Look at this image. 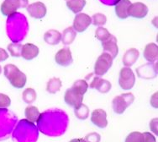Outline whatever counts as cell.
Masks as SVG:
<instances>
[{"mask_svg": "<svg viewBox=\"0 0 158 142\" xmlns=\"http://www.w3.org/2000/svg\"><path fill=\"white\" fill-rule=\"evenodd\" d=\"M7 29L9 38L14 42H19L27 34V20L22 14L15 13L9 16L7 21Z\"/></svg>", "mask_w": 158, "mask_h": 142, "instance_id": "6da1fadb", "label": "cell"}, {"mask_svg": "<svg viewBox=\"0 0 158 142\" xmlns=\"http://www.w3.org/2000/svg\"><path fill=\"white\" fill-rule=\"evenodd\" d=\"M88 84L85 80H76L73 86L67 89L64 95V101L67 105L76 108L83 101V95L87 92Z\"/></svg>", "mask_w": 158, "mask_h": 142, "instance_id": "7a4b0ae2", "label": "cell"}, {"mask_svg": "<svg viewBox=\"0 0 158 142\" xmlns=\"http://www.w3.org/2000/svg\"><path fill=\"white\" fill-rule=\"evenodd\" d=\"M3 70L4 76L9 80L13 87L18 89H21L25 86L27 80L26 75L22 71L19 70L15 65L11 64H6L4 66Z\"/></svg>", "mask_w": 158, "mask_h": 142, "instance_id": "3957f363", "label": "cell"}, {"mask_svg": "<svg viewBox=\"0 0 158 142\" xmlns=\"http://www.w3.org/2000/svg\"><path fill=\"white\" fill-rule=\"evenodd\" d=\"M134 100L135 96L132 93H123L113 99V109L117 114H122L126 110V108L133 103Z\"/></svg>", "mask_w": 158, "mask_h": 142, "instance_id": "277c9868", "label": "cell"}, {"mask_svg": "<svg viewBox=\"0 0 158 142\" xmlns=\"http://www.w3.org/2000/svg\"><path fill=\"white\" fill-rule=\"evenodd\" d=\"M113 58L107 53H103L98 58L94 65V73L98 76H103L111 68Z\"/></svg>", "mask_w": 158, "mask_h": 142, "instance_id": "5b68a950", "label": "cell"}, {"mask_svg": "<svg viewBox=\"0 0 158 142\" xmlns=\"http://www.w3.org/2000/svg\"><path fill=\"white\" fill-rule=\"evenodd\" d=\"M28 0H4L1 4V12L3 16H10L15 14L19 8H26Z\"/></svg>", "mask_w": 158, "mask_h": 142, "instance_id": "8992f818", "label": "cell"}, {"mask_svg": "<svg viewBox=\"0 0 158 142\" xmlns=\"http://www.w3.org/2000/svg\"><path fill=\"white\" fill-rule=\"evenodd\" d=\"M135 82V76L131 68L125 67L122 68L119 72V78H118V84L119 87L123 90L129 91L133 88Z\"/></svg>", "mask_w": 158, "mask_h": 142, "instance_id": "52a82bcc", "label": "cell"}, {"mask_svg": "<svg viewBox=\"0 0 158 142\" xmlns=\"http://www.w3.org/2000/svg\"><path fill=\"white\" fill-rule=\"evenodd\" d=\"M92 24V18L84 13H78L74 18L73 28L76 32H83Z\"/></svg>", "mask_w": 158, "mask_h": 142, "instance_id": "ba28073f", "label": "cell"}, {"mask_svg": "<svg viewBox=\"0 0 158 142\" xmlns=\"http://www.w3.org/2000/svg\"><path fill=\"white\" fill-rule=\"evenodd\" d=\"M148 14V7L141 2L131 3L128 9V16L136 19H143Z\"/></svg>", "mask_w": 158, "mask_h": 142, "instance_id": "9c48e42d", "label": "cell"}, {"mask_svg": "<svg viewBox=\"0 0 158 142\" xmlns=\"http://www.w3.org/2000/svg\"><path fill=\"white\" fill-rule=\"evenodd\" d=\"M137 74L142 79H153L157 74V63H149L136 69Z\"/></svg>", "mask_w": 158, "mask_h": 142, "instance_id": "30bf717a", "label": "cell"}, {"mask_svg": "<svg viewBox=\"0 0 158 142\" xmlns=\"http://www.w3.org/2000/svg\"><path fill=\"white\" fill-rule=\"evenodd\" d=\"M29 15L35 19H42L46 15V7L42 2H35V3L29 4L26 7Z\"/></svg>", "mask_w": 158, "mask_h": 142, "instance_id": "8fae6325", "label": "cell"}, {"mask_svg": "<svg viewBox=\"0 0 158 142\" xmlns=\"http://www.w3.org/2000/svg\"><path fill=\"white\" fill-rule=\"evenodd\" d=\"M56 63L61 66L67 67L73 63V55L69 47H63L56 53Z\"/></svg>", "mask_w": 158, "mask_h": 142, "instance_id": "7c38bea8", "label": "cell"}, {"mask_svg": "<svg viewBox=\"0 0 158 142\" xmlns=\"http://www.w3.org/2000/svg\"><path fill=\"white\" fill-rule=\"evenodd\" d=\"M91 122L98 128L103 129L108 125L107 113L103 109L98 108L92 112Z\"/></svg>", "mask_w": 158, "mask_h": 142, "instance_id": "4fadbf2b", "label": "cell"}, {"mask_svg": "<svg viewBox=\"0 0 158 142\" xmlns=\"http://www.w3.org/2000/svg\"><path fill=\"white\" fill-rule=\"evenodd\" d=\"M102 47L104 53H109L113 59L116 58V56L118 55V47L117 45V39L114 36L111 35L107 40L102 42Z\"/></svg>", "mask_w": 158, "mask_h": 142, "instance_id": "5bb4252c", "label": "cell"}, {"mask_svg": "<svg viewBox=\"0 0 158 142\" xmlns=\"http://www.w3.org/2000/svg\"><path fill=\"white\" fill-rule=\"evenodd\" d=\"M92 89H96L100 93L109 92L111 89V83L109 80H103L99 76H96L90 84Z\"/></svg>", "mask_w": 158, "mask_h": 142, "instance_id": "9a60e30c", "label": "cell"}, {"mask_svg": "<svg viewBox=\"0 0 158 142\" xmlns=\"http://www.w3.org/2000/svg\"><path fill=\"white\" fill-rule=\"evenodd\" d=\"M40 50L38 47L35 44L26 43L22 46L21 56L26 60H31V59L36 58L39 54Z\"/></svg>", "mask_w": 158, "mask_h": 142, "instance_id": "2e32d148", "label": "cell"}, {"mask_svg": "<svg viewBox=\"0 0 158 142\" xmlns=\"http://www.w3.org/2000/svg\"><path fill=\"white\" fill-rule=\"evenodd\" d=\"M144 58L150 63L156 61L158 57V47L155 43L147 44L143 53Z\"/></svg>", "mask_w": 158, "mask_h": 142, "instance_id": "e0dca14e", "label": "cell"}, {"mask_svg": "<svg viewBox=\"0 0 158 142\" xmlns=\"http://www.w3.org/2000/svg\"><path fill=\"white\" fill-rule=\"evenodd\" d=\"M139 56H140V53L136 48H131V49L126 51V53L124 54L123 64L125 67L130 68L131 66H132L136 62Z\"/></svg>", "mask_w": 158, "mask_h": 142, "instance_id": "ac0fdd59", "label": "cell"}, {"mask_svg": "<svg viewBox=\"0 0 158 142\" xmlns=\"http://www.w3.org/2000/svg\"><path fill=\"white\" fill-rule=\"evenodd\" d=\"M131 4L130 0H120L115 4L116 16L119 19H126L128 17V9Z\"/></svg>", "mask_w": 158, "mask_h": 142, "instance_id": "d6986e66", "label": "cell"}, {"mask_svg": "<svg viewBox=\"0 0 158 142\" xmlns=\"http://www.w3.org/2000/svg\"><path fill=\"white\" fill-rule=\"evenodd\" d=\"M44 40L49 45H56L61 41V34L56 30H49L44 35Z\"/></svg>", "mask_w": 158, "mask_h": 142, "instance_id": "ffe728a7", "label": "cell"}, {"mask_svg": "<svg viewBox=\"0 0 158 142\" xmlns=\"http://www.w3.org/2000/svg\"><path fill=\"white\" fill-rule=\"evenodd\" d=\"M77 36V32L73 29V26H69L63 31L61 35V41L64 45H70L75 40Z\"/></svg>", "mask_w": 158, "mask_h": 142, "instance_id": "44dd1931", "label": "cell"}, {"mask_svg": "<svg viewBox=\"0 0 158 142\" xmlns=\"http://www.w3.org/2000/svg\"><path fill=\"white\" fill-rule=\"evenodd\" d=\"M24 115H25L28 121H30L31 123H35V122L38 121L40 113L39 109L36 107L28 106L24 110Z\"/></svg>", "mask_w": 158, "mask_h": 142, "instance_id": "7402d4cb", "label": "cell"}, {"mask_svg": "<svg viewBox=\"0 0 158 142\" xmlns=\"http://www.w3.org/2000/svg\"><path fill=\"white\" fill-rule=\"evenodd\" d=\"M86 5V0H69L67 2V6L74 14L81 12Z\"/></svg>", "mask_w": 158, "mask_h": 142, "instance_id": "603a6c76", "label": "cell"}, {"mask_svg": "<svg viewBox=\"0 0 158 142\" xmlns=\"http://www.w3.org/2000/svg\"><path fill=\"white\" fill-rule=\"evenodd\" d=\"M61 81L59 78H52L49 80L47 86H46V91L49 93L55 94L59 91L61 88Z\"/></svg>", "mask_w": 158, "mask_h": 142, "instance_id": "cb8c5ba5", "label": "cell"}, {"mask_svg": "<svg viewBox=\"0 0 158 142\" xmlns=\"http://www.w3.org/2000/svg\"><path fill=\"white\" fill-rule=\"evenodd\" d=\"M74 113L76 117L81 120H84L86 118H88L89 115V108L88 106H86L83 103H81L76 108H74Z\"/></svg>", "mask_w": 158, "mask_h": 142, "instance_id": "d4e9b609", "label": "cell"}, {"mask_svg": "<svg viewBox=\"0 0 158 142\" xmlns=\"http://www.w3.org/2000/svg\"><path fill=\"white\" fill-rule=\"evenodd\" d=\"M22 96L24 102H26L27 104H31L36 99V92L32 88H27L23 91Z\"/></svg>", "mask_w": 158, "mask_h": 142, "instance_id": "484cf974", "label": "cell"}, {"mask_svg": "<svg viewBox=\"0 0 158 142\" xmlns=\"http://www.w3.org/2000/svg\"><path fill=\"white\" fill-rule=\"evenodd\" d=\"M21 44H19V42H14V43H10L8 46V50L10 52V54L13 57L15 58H19L21 56V49H22Z\"/></svg>", "mask_w": 158, "mask_h": 142, "instance_id": "4316f807", "label": "cell"}, {"mask_svg": "<svg viewBox=\"0 0 158 142\" xmlns=\"http://www.w3.org/2000/svg\"><path fill=\"white\" fill-rule=\"evenodd\" d=\"M110 36L111 34L110 33V31H108L106 28H103L102 26H99L95 31V37L98 40L101 41V42L107 40Z\"/></svg>", "mask_w": 158, "mask_h": 142, "instance_id": "83f0119b", "label": "cell"}, {"mask_svg": "<svg viewBox=\"0 0 158 142\" xmlns=\"http://www.w3.org/2000/svg\"><path fill=\"white\" fill-rule=\"evenodd\" d=\"M107 22V17L101 13H97L93 16V24L96 26H102Z\"/></svg>", "mask_w": 158, "mask_h": 142, "instance_id": "f1b7e54d", "label": "cell"}, {"mask_svg": "<svg viewBox=\"0 0 158 142\" xmlns=\"http://www.w3.org/2000/svg\"><path fill=\"white\" fill-rule=\"evenodd\" d=\"M142 140V133L135 131L129 134L125 139V142H141Z\"/></svg>", "mask_w": 158, "mask_h": 142, "instance_id": "f546056e", "label": "cell"}, {"mask_svg": "<svg viewBox=\"0 0 158 142\" xmlns=\"http://www.w3.org/2000/svg\"><path fill=\"white\" fill-rule=\"evenodd\" d=\"M11 104V99L5 94L0 93V108H8Z\"/></svg>", "mask_w": 158, "mask_h": 142, "instance_id": "4dcf8cb0", "label": "cell"}, {"mask_svg": "<svg viewBox=\"0 0 158 142\" xmlns=\"http://www.w3.org/2000/svg\"><path fill=\"white\" fill-rule=\"evenodd\" d=\"M141 142H156V137L150 132L142 133V140Z\"/></svg>", "mask_w": 158, "mask_h": 142, "instance_id": "1f68e13d", "label": "cell"}, {"mask_svg": "<svg viewBox=\"0 0 158 142\" xmlns=\"http://www.w3.org/2000/svg\"><path fill=\"white\" fill-rule=\"evenodd\" d=\"M86 142H99L100 141V135L97 133H91L86 136L85 139Z\"/></svg>", "mask_w": 158, "mask_h": 142, "instance_id": "d6a6232c", "label": "cell"}, {"mask_svg": "<svg viewBox=\"0 0 158 142\" xmlns=\"http://www.w3.org/2000/svg\"><path fill=\"white\" fill-rule=\"evenodd\" d=\"M150 128L152 132H154L156 135H157V118H155L152 119L150 123Z\"/></svg>", "mask_w": 158, "mask_h": 142, "instance_id": "836d02e7", "label": "cell"}, {"mask_svg": "<svg viewBox=\"0 0 158 142\" xmlns=\"http://www.w3.org/2000/svg\"><path fill=\"white\" fill-rule=\"evenodd\" d=\"M9 58V54L3 48L0 47V62H3Z\"/></svg>", "mask_w": 158, "mask_h": 142, "instance_id": "e575fe53", "label": "cell"}, {"mask_svg": "<svg viewBox=\"0 0 158 142\" xmlns=\"http://www.w3.org/2000/svg\"><path fill=\"white\" fill-rule=\"evenodd\" d=\"M151 104H152V107L157 108V93L156 92L154 95H152V97H151Z\"/></svg>", "mask_w": 158, "mask_h": 142, "instance_id": "d590c367", "label": "cell"}, {"mask_svg": "<svg viewBox=\"0 0 158 142\" xmlns=\"http://www.w3.org/2000/svg\"><path fill=\"white\" fill-rule=\"evenodd\" d=\"M100 1L103 3V4L112 6V5H115L116 3H118V1H120V0H100Z\"/></svg>", "mask_w": 158, "mask_h": 142, "instance_id": "8d00e7d4", "label": "cell"}, {"mask_svg": "<svg viewBox=\"0 0 158 142\" xmlns=\"http://www.w3.org/2000/svg\"><path fill=\"white\" fill-rule=\"evenodd\" d=\"M69 142H86V141L84 139H81V138H80V139H73L72 140H70Z\"/></svg>", "mask_w": 158, "mask_h": 142, "instance_id": "74e56055", "label": "cell"}, {"mask_svg": "<svg viewBox=\"0 0 158 142\" xmlns=\"http://www.w3.org/2000/svg\"><path fill=\"white\" fill-rule=\"evenodd\" d=\"M1 73H2V67L0 66V74H1Z\"/></svg>", "mask_w": 158, "mask_h": 142, "instance_id": "f35d334b", "label": "cell"}, {"mask_svg": "<svg viewBox=\"0 0 158 142\" xmlns=\"http://www.w3.org/2000/svg\"><path fill=\"white\" fill-rule=\"evenodd\" d=\"M66 1H67H67H69V0H66Z\"/></svg>", "mask_w": 158, "mask_h": 142, "instance_id": "ab89813d", "label": "cell"}]
</instances>
